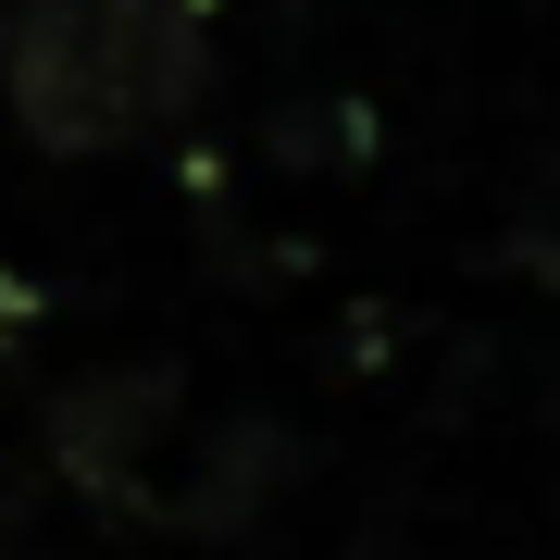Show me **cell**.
<instances>
[{"mask_svg":"<svg viewBox=\"0 0 560 560\" xmlns=\"http://www.w3.org/2000/svg\"><path fill=\"white\" fill-rule=\"evenodd\" d=\"M212 88V13L200 0H13L0 13V101L25 150L101 162L162 138Z\"/></svg>","mask_w":560,"mask_h":560,"instance_id":"6da1fadb","label":"cell"},{"mask_svg":"<svg viewBox=\"0 0 560 560\" xmlns=\"http://www.w3.org/2000/svg\"><path fill=\"white\" fill-rule=\"evenodd\" d=\"M523 261H536V275H548V300H560V237H536V249H523Z\"/></svg>","mask_w":560,"mask_h":560,"instance_id":"7a4b0ae2","label":"cell"},{"mask_svg":"<svg viewBox=\"0 0 560 560\" xmlns=\"http://www.w3.org/2000/svg\"><path fill=\"white\" fill-rule=\"evenodd\" d=\"M0 560H13V548H0Z\"/></svg>","mask_w":560,"mask_h":560,"instance_id":"3957f363","label":"cell"}]
</instances>
